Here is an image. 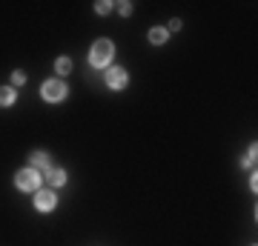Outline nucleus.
<instances>
[{"label":"nucleus","instance_id":"nucleus-1","mask_svg":"<svg viewBox=\"0 0 258 246\" xmlns=\"http://www.w3.org/2000/svg\"><path fill=\"white\" fill-rule=\"evenodd\" d=\"M112 57H115V46L112 40H95L92 49H89V63L95 69H109Z\"/></svg>","mask_w":258,"mask_h":246},{"label":"nucleus","instance_id":"nucleus-2","mask_svg":"<svg viewBox=\"0 0 258 246\" xmlns=\"http://www.w3.org/2000/svg\"><path fill=\"white\" fill-rule=\"evenodd\" d=\"M40 172H35L32 166H26V169H20L18 175H15V186H18L20 192H37L40 189Z\"/></svg>","mask_w":258,"mask_h":246},{"label":"nucleus","instance_id":"nucleus-3","mask_svg":"<svg viewBox=\"0 0 258 246\" xmlns=\"http://www.w3.org/2000/svg\"><path fill=\"white\" fill-rule=\"evenodd\" d=\"M40 98L46 103H60L66 98V83L63 80H46L40 86Z\"/></svg>","mask_w":258,"mask_h":246},{"label":"nucleus","instance_id":"nucleus-4","mask_svg":"<svg viewBox=\"0 0 258 246\" xmlns=\"http://www.w3.org/2000/svg\"><path fill=\"white\" fill-rule=\"evenodd\" d=\"M103 80H106V86H109L112 92H120L126 86L129 74H126V69H120V66H109V69L103 72Z\"/></svg>","mask_w":258,"mask_h":246},{"label":"nucleus","instance_id":"nucleus-5","mask_svg":"<svg viewBox=\"0 0 258 246\" xmlns=\"http://www.w3.org/2000/svg\"><path fill=\"white\" fill-rule=\"evenodd\" d=\"M57 206V195L52 189H37L35 192V209L37 212H52Z\"/></svg>","mask_w":258,"mask_h":246},{"label":"nucleus","instance_id":"nucleus-6","mask_svg":"<svg viewBox=\"0 0 258 246\" xmlns=\"http://www.w3.org/2000/svg\"><path fill=\"white\" fill-rule=\"evenodd\" d=\"M29 166H32L35 172L46 175L49 169H52V157H49L46 152H32V157H29Z\"/></svg>","mask_w":258,"mask_h":246},{"label":"nucleus","instance_id":"nucleus-7","mask_svg":"<svg viewBox=\"0 0 258 246\" xmlns=\"http://www.w3.org/2000/svg\"><path fill=\"white\" fill-rule=\"evenodd\" d=\"M46 183L52 186V189H57V186H63V183H66V172L60 169V166H52V169L46 172Z\"/></svg>","mask_w":258,"mask_h":246},{"label":"nucleus","instance_id":"nucleus-8","mask_svg":"<svg viewBox=\"0 0 258 246\" xmlns=\"http://www.w3.org/2000/svg\"><path fill=\"white\" fill-rule=\"evenodd\" d=\"M166 40H169V32H166V29H161V26L149 29V43L152 46H164Z\"/></svg>","mask_w":258,"mask_h":246},{"label":"nucleus","instance_id":"nucleus-9","mask_svg":"<svg viewBox=\"0 0 258 246\" xmlns=\"http://www.w3.org/2000/svg\"><path fill=\"white\" fill-rule=\"evenodd\" d=\"M55 72L57 74H69V72H72V57H66V55L57 57V60H55Z\"/></svg>","mask_w":258,"mask_h":246},{"label":"nucleus","instance_id":"nucleus-10","mask_svg":"<svg viewBox=\"0 0 258 246\" xmlns=\"http://www.w3.org/2000/svg\"><path fill=\"white\" fill-rule=\"evenodd\" d=\"M15 98H18V95H15V89H12V86H0V106H12V103H15Z\"/></svg>","mask_w":258,"mask_h":246},{"label":"nucleus","instance_id":"nucleus-11","mask_svg":"<svg viewBox=\"0 0 258 246\" xmlns=\"http://www.w3.org/2000/svg\"><path fill=\"white\" fill-rule=\"evenodd\" d=\"M95 12H98V15H109V12H112V3H106V0H98V3H95Z\"/></svg>","mask_w":258,"mask_h":246},{"label":"nucleus","instance_id":"nucleus-12","mask_svg":"<svg viewBox=\"0 0 258 246\" xmlns=\"http://www.w3.org/2000/svg\"><path fill=\"white\" fill-rule=\"evenodd\" d=\"M115 9H118V15L129 18V15H132V3H126V0H123V3H118V6H115Z\"/></svg>","mask_w":258,"mask_h":246},{"label":"nucleus","instance_id":"nucleus-13","mask_svg":"<svg viewBox=\"0 0 258 246\" xmlns=\"http://www.w3.org/2000/svg\"><path fill=\"white\" fill-rule=\"evenodd\" d=\"M23 83H26V74L23 72H12V89H15V86H23Z\"/></svg>","mask_w":258,"mask_h":246},{"label":"nucleus","instance_id":"nucleus-14","mask_svg":"<svg viewBox=\"0 0 258 246\" xmlns=\"http://www.w3.org/2000/svg\"><path fill=\"white\" fill-rule=\"evenodd\" d=\"M178 29H181V20H169V29H166V32H178Z\"/></svg>","mask_w":258,"mask_h":246},{"label":"nucleus","instance_id":"nucleus-15","mask_svg":"<svg viewBox=\"0 0 258 246\" xmlns=\"http://www.w3.org/2000/svg\"><path fill=\"white\" fill-rule=\"evenodd\" d=\"M252 246H255V243H252Z\"/></svg>","mask_w":258,"mask_h":246}]
</instances>
